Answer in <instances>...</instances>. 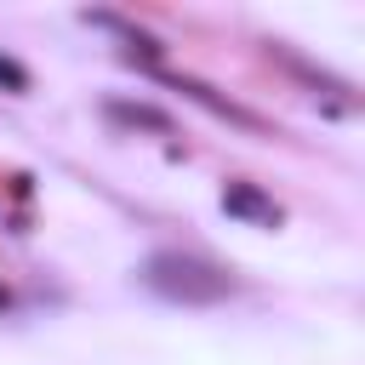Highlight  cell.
<instances>
[{"instance_id":"cell-1","label":"cell","mask_w":365,"mask_h":365,"mask_svg":"<svg viewBox=\"0 0 365 365\" xmlns=\"http://www.w3.org/2000/svg\"><path fill=\"white\" fill-rule=\"evenodd\" d=\"M137 279H143L154 297L182 302V308L234 297V274L217 268V262H205V257H194V251H154V257L137 268Z\"/></svg>"},{"instance_id":"cell-2","label":"cell","mask_w":365,"mask_h":365,"mask_svg":"<svg viewBox=\"0 0 365 365\" xmlns=\"http://www.w3.org/2000/svg\"><path fill=\"white\" fill-rule=\"evenodd\" d=\"M222 211H228V217H245V222H257V228H279V217H285L257 182H228V188H222Z\"/></svg>"},{"instance_id":"cell-3","label":"cell","mask_w":365,"mask_h":365,"mask_svg":"<svg viewBox=\"0 0 365 365\" xmlns=\"http://www.w3.org/2000/svg\"><path fill=\"white\" fill-rule=\"evenodd\" d=\"M103 114H108L114 125H137V131H171V114H165V108H154V103H120V97H108V103H103Z\"/></svg>"},{"instance_id":"cell-4","label":"cell","mask_w":365,"mask_h":365,"mask_svg":"<svg viewBox=\"0 0 365 365\" xmlns=\"http://www.w3.org/2000/svg\"><path fill=\"white\" fill-rule=\"evenodd\" d=\"M0 86H6V91H17V97H23V91H29V86H34V80H29V68H23V63H17V57H6V51H0Z\"/></svg>"}]
</instances>
